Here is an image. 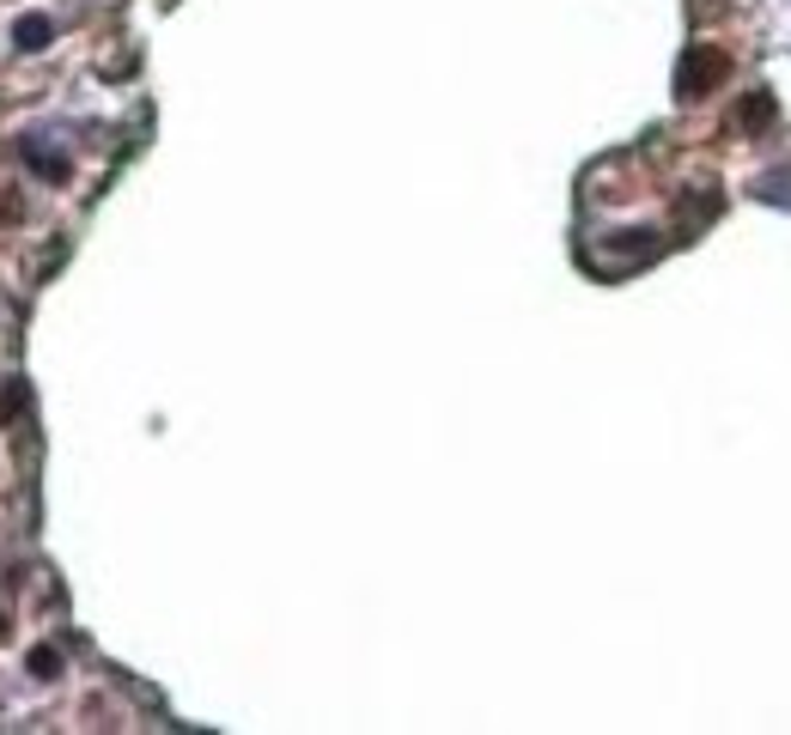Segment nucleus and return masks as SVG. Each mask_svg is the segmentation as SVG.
Instances as JSON below:
<instances>
[{
  "label": "nucleus",
  "mask_w": 791,
  "mask_h": 735,
  "mask_svg": "<svg viewBox=\"0 0 791 735\" xmlns=\"http://www.w3.org/2000/svg\"><path fill=\"white\" fill-rule=\"evenodd\" d=\"M18 408H25V384L13 377V384H0V420H13Z\"/></svg>",
  "instance_id": "nucleus-4"
},
{
  "label": "nucleus",
  "mask_w": 791,
  "mask_h": 735,
  "mask_svg": "<svg viewBox=\"0 0 791 735\" xmlns=\"http://www.w3.org/2000/svg\"><path fill=\"white\" fill-rule=\"evenodd\" d=\"M725 79V55L718 49H694L682 62V98H706V86H718Z\"/></svg>",
  "instance_id": "nucleus-1"
},
{
  "label": "nucleus",
  "mask_w": 791,
  "mask_h": 735,
  "mask_svg": "<svg viewBox=\"0 0 791 735\" xmlns=\"http://www.w3.org/2000/svg\"><path fill=\"white\" fill-rule=\"evenodd\" d=\"M25 165H31L37 177H67V158L62 153H43V146H25Z\"/></svg>",
  "instance_id": "nucleus-3"
},
{
  "label": "nucleus",
  "mask_w": 791,
  "mask_h": 735,
  "mask_svg": "<svg viewBox=\"0 0 791 735\" xmlns=\"http://www.w3.org/2000/svg\"><path fill=\"white\" fill-rule=\"evenodd\" d=\"M55 669H62V657H55L49 644H43V650H31V674H37V681H49Z\"/></svg>",
  "instance_id": "nucleus-5"
},
{
  "label": "nucleus",
  "mask_w": 791,
  "mask_h": 735,
  "mask_svg": "<svg viewBox=\"0 0 791 735\" xmlns=\"http://www.w3.org/2000/svg\"><path fill=\"white\" fill-rule=\"evenodd\" d=\"M0 639H7V614H0Z\"/></svg>",
  "instance_id": "nucleus-6"
},
{
  "label": "nucleus",
  "mask_w": 791,
  "mask_h": 735,
  "mask_svg": "<svg viewBox=\"0 0 791 735\" xmlns=\"http://www.w3.org/2000/svg\"><path fill=\"white\" fill-rule=\"evenodd\" d=\"M49 37H55V25H49L43 13H25V18H18V25H13V43L25 49V55H37V49H49Z\"/></svg>",
  "instance_id": "nucleus-2"
}]
</instances>
